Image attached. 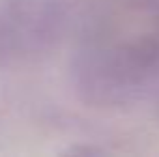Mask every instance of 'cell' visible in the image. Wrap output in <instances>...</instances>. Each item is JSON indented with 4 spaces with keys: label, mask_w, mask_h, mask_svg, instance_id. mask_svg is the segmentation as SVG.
I'll return each mask as SVG.
<instances>
[{
    "label": "cell",
    "mask_w": 159,
    "mask_h": 157,
    "mask_svg": "<svg viewBox=\"0 0 159 157\" xmlns=\"http://www.w3.org/2000/svg\"><path fill=\"white\" fill-rule=\"evenodd\" d=\"M86 82L106 93L142 84L159 65V0H114L97 17L84 48Z\"/></svg>",
    "instance_id": "1"
}]
</instances>
